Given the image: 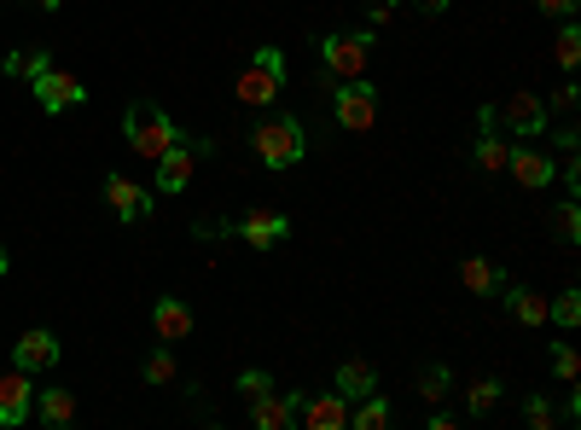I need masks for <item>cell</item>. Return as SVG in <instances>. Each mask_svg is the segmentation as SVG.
Masks as SVG:
<instances>
[{"label":"cell","instance_id":"24","mask_svg":"<svg viewBox=\"0 0 581 430\" xmlns=\"http://www.w3.org/2000/svg\"><path fill=\"white\" fill-rule=\"evenodd\" d=\"M494 395H500V384H494V378H477V384H471V413H489Z\"/></svg>","mask_w":581,"mask_h":430},{"label":"cell","instance_id":"31","mask_svg":"<svg viewBox=\"0 0 581 430\" xmlns=\"http://www.w3.org/2000/svg\"><path fill=\"white\" fill-rule=\"evenodd\" d=\"M238 390H245L250 402H256V395H268L273 384H268V372H245V378H238Z\"/></svg>","mask_w":581,"mask_h":430},{"label":"cell","instance_id":"27","mask_svg":"<svg viewBox=\"0 0 581 430\" xmlns=\"http://www.w3.org/2000/svg\"><path fill=\"white\" fill-rule=\"evenodd\" d=\"M581 59V36H576V24H564V36H558V64H576Z\"/></svg>","mask_w":581,"mask_h":430},{"label":"cell","instance_id":"25","mask_svg":"<svg viewBox=\"0 0 581 430\" xmlns=\"http://www.w3.org/2000/svg\"><path fill=\"white\" fill-rule=\"evenodd\" d=\"M477 163H483V169H500V163H506V146L494 140V134H483V146H477Z\"/></svg>","mask_w":581,"mask_h":430},{"label":"cell","instance_id":"19","mask_svg":"<svg viewBox=\"0 0 581 430\" xmlns=\"http://www.w3.org/2000/svg\"><path fill=\"white\" fill-rule=\"evenodd\" d=\"M349 425H361V430H384V425H390V402H384V395H361V407L349 413Z\"/></svg>","mask_w":581,"mask_h":430},{"label":"cell","instance_id":"11","mask_svg":"<svg viewBox=\"0 0 581 430\" xmlns=\"http://www.w3.org/2000/svg\"><path fill=\"white\" fill-rule=\"evenodd\" d=\"M506 169L518 175V186H546L553 181V158L535 146H518V151H506Z\"/></svg>","mask_w":581,"mask_h":430},{"label":"cell","instance_id":"13","mask_svg":"<svg viewBox=\"0 0 581 430\" xmlns=\"http://www.w3.org/2000/svg\"><path fill=\"white\" fill-rule=\"evenodd\" d=\"M238 233H245L256 250H268V245H280L290 228H285V216H273V210H250L245 221H238Z\"/></svg>","mask_w":581,"mask_h":430},{"label":"cell","instance_id":"32","mask_svg":"<svg viewBox=\"0 0 581 430\" xmlns=\"http://www.w3.org/2000/svg\"><path fill=\"white\" fill-rule=\"evenodd\" d=\"M576 372H581L576 349H558V378H564V384H576Z\"/></svg>","mask_w":581,"mask_h":430},{"label":"cell","instance_id":"6","mask_svg":"<svg viewBox=\"0 0 581 430\" xmlns=\"http://www.w3.org/2000/svg\"><path fill=\"white\" fill-rule=\"evenodd\" d=\"M36 99H41V111H71V106H82V82L71 76V71H47L36 76Z\"/></svg>","mask_w":581,"mask_h":430},{"label":"cell","instance_id":"26","mask_svg":"<svg viewBox=\"0 0 581 430\" xmlns=\"http://www.w3.org/2000/svg\"><path fill=\"white\" fill-rule=\"evenodd\" d=\"M7 71H12V76H41V71H47V59H41V53H36V59H29V53H12V59H7Z\"/></svg>","mask_w":581,"mask_h":430},{"label":"cell","instance_id":"23","mask_svg":"<svg viewBox=\"0 0 581 430\" xmlns=\"http://www.w3.org/2000/svg\"><path fill=\"white\" fill-rule=\"evenodd\" d=\"M546 315H553L558 325H576V320H581V297H576V291H564V297L546 308Z\"/></svg>","mask_w":581,"mask_h":430},{"label":"cell","instance_id":"7","mask_svg":"<svg viewBox=\"0 0 581 430\" xmlns=\"http://www.w3.org/2000/svg\"><path fill=\"white\" fill-rule=\"evenodd\" d=\"M297 425L309 430H344L349 425V395H314V402H297Z\"/></svg>","mask_w":581,"mask_h":430},{"label":"cell","instance_id":"12","mask_svg":"<svg viewBox=\"0 0 581 430\" xmlns=\"http://www.w3.org/2000/svg\"><path fill=\"white\" fill-rule=\"evenodd\" d=\"M151 325H158V337H163V343H181L186 332H193V308L175 303V297H163L158 308H151Z\"/></svg>","mask_w":581,"mask_h":430},{"label":"cell","instance_id":"37","mask_svg":"<svg viewBox=\"0 0 581 430\" xmlns=\"http://www.w3.org/2000/svg\"><path fill=\"white\" fill-rule=\"evenodd\" d=\"M0 273H7V250H0Z\"/></svg>","mask_w":581,"mask_h":430},{"label":"cell","instance_id":"8","mask_svg":"<svg viewBox=\"0 0 581 430\" xmlns=\"http://www.w3.org/2000/svg\"><path fill=\"white\" fill-rule=\"evenodd\" d=\"M29 402H36V390H29V372L12 367L0 378V425H24L29 419Z\"/></svg>","mask_w":581,"mask_h":430},{"label":"cell","instance_id":"30","mask_svg":"<svg viewBox=\"0 0 581 430\" xmlns=\"http://www.w3.org/2000/svg\"><path fill=\"white\" fill-rule=\"evenodd\" d=\"M256 64H262L268 76H280V82H285V59L273 53V47H256Z\"/></svg>","mask_w":581,"mask_h":430},{"label":"cell","instance_id":"29","mask_svg":"<svg viewBox=\"0 0 581 430\" xmlns=\"http://www.w3.org/2000/svg\"><path fill=\"white\" fill-rule=\"evenodd\" d=\"M576 233H581V216H576V204H564V210H558V238H570V245H576Z\"/></svg>","mask_w":581,"mask_h":430},{"label":"cell","instance_id":"28","mask_svg":"<svg viewBox=\"0 0 581 430\" xmlns=\"http://www.w3.org/2000/svg\"><path fill=\"white\" fill-rule=\"evenodd\" d=\"M442 390H448V372H442V367H424V378H419V395H431V402H436Z\"/></svg>","mask_w":581,"mask_h":430},{"label":"cell","instance_id":"3","mask_svg":"<svg viewBox=\"0 0 581 430\" xmlns=\"http://www.w3.org/2000/svg\"><path fill=\"white\" fill-rule=\"evenodd\" d=\"M320 59H326V71L337 82H361L367 76V36H326Z\"/></svg>","mask_w":581,"mask_h":430},{"label":"cell","instance_id":"4","mask_svg":"<svg viewBox=\"0 0 581 430\" xmlns=\"http://www.w3.org/2000/svg\"><path fill=\"white\" fill-rule=\"evenodd\" d=\"M372 116H379V94H372L367 82H344V88H337V123L372 128Z\"/></svg>","mask_w":581,"mask_h":430},{"label":"cell","instance_id":"2","mask_svg":"<svg viewBox=\"0 0 581 430\" xmlns=\"http://www.w3.org/2000/svg\"><path fill=\"white\" fill-rule=\"evenodd\" d=\"M123 134H128L134 158H151V163H158L163 151L181 140V134H175V123H169V116H163L158 106H134V111L123 116Z\"/></svg>","mask_w":581,"mask_h":430},{"label":"cell","instance_id":"1","mask_svg":"<svg viewBox=\"0 0 581 430\" xmlns=\"http://www.w3.org/2000/svg\"><path fill=\"white\" fill-rule=\"evenodd\" d=\"M250 146H256V158H262L268 169H290L302 158V123L297 116H262V123H256V134H250Z\"/></svg>","mask_w":581,"mask_h":430},{"label":"cell","instance_id":"36","mask_svg":"<svg viewBox=\"0 0 581 430\" xmlns=\"http://www.w3.org/2000/svg\"><path fill=\"white\" fill-rule=\"evenodd\" d=\"M24 7H59V0H24Z\"/></svg>","mask_w":581,"mask_h":430},{"label":"cell","instance_id":"16","mask_svg":"<svg viewBox=\"0 0 581 430\" xmlns=\"http://www.w3.org/2000/svg\"><path fill=\"white\" fill-rule=\"evenodd\" d=\"M280 88H285V82L268 76L262 64H250V71L238 76V99H245V106H273V99H280Z\"/></svg>","mask_w":581,"mask_h":430},{"label":"cell","instance_id":"9","mask_svg":"<svg viewBox=\"0 0 581 430\" xmlns=\"http://www.w3.org/2000/svg\"><path fill=\"white\" fill-rule=\"evenodd\" d=\"M193 169H198V158H193V146H169L163 158H158V193H186L193 186Z\"/></svg>","mask_w":581,"mask_h":430},{"label":"cell","instance_id":"14","mask_svg":"<svg viewBox=\"0 0 581 430\" xmlns=\"http://www.w3.org/2000/svg\"><path fill=\"white\" fill-rule=\"evenodd\" d=\"M106 198H111V210L123 216V221H140L151 204H146V193L134 181H123V175H106Z\"/></svg>","mask_w":581,"mask_h":430},{"label":"cell","instance_id":"35","mask_svg":"<svg viewBox=\"0 0 581 430\" xmlns=\"http://www.w3.org/2000/svg\"><path fill=\"white\" fill-rule=\"evenodd\" d=\"M419 7H424V12H431V19H436V12H448V0H419Z\"/></svg>","mask_w":581,"mask_h":430},{"label":"cell","instance_id":"20","mask_svg":"<svg viewBox=\"0 0 581 430\" xmlns=\"http://www.w3.org/2000/svg\"><path fill=\"white\" fill-rule=\"evenodd\" d=\"M41 419H47V425H71V419H76V395H71V390H47V395H41Z\"/></svg>","mask_w":581,"mask_h":430},{"label":"cell","instance_id":"17","mask_svg":"<svg viewBox=\"0 0 581 430\" xmlns=\"http://www.w3.org/2000/svg\"><path fill=\"white\" fill-rule=\"evenodd\" d=\"M372 384H379V378H372L367 360H344V367H337V395H349V402L372 395Z\"/></svg>","mask_w":581,"mask_h":430},{"label":"cell","instance_id":"5","mask_svg":"<svg viewBox=\"0 0 581 430\" xmlns=\"http://www.w3.org/2000/svg\"><path fill=\"white\" fill-rule=\"evenodd\" d=\"M12 367L18 372H47V367H59V337L53 332H24L18 337V349H12Z\"/></svg>","mask_w":581,"mask_h":430},{"label":"cell","instance_id":"15","mask_svg":"<svg viewBox=\"0 0 581 430\" xmlns=\"http://www.w3.org/2000/svg\"><path fill=\"white\" fill-rule=\"evenodd\" d=\"M500 116H506V128H518V134H535V128L546 123V106H541L535 94H511Z\"/></svg>","mask_w":581,"mask_h":430},{"label":"cell","instance_id":"22","mask_svg":"<svg viewBox=\"0 0 581 430\" xmlns=\"http://www.w3.org/2000/svg\"><path fill=\"white\" fill-rule=\"evenodd\" d=\"M146 384H175V355H169V349L146 355Z\"/></svg>","mask_w":581,"mask_h":430},{"label":"cell","instance_id":"21","mask_svg":"<svg viewBox=\"0 0 581 430\" xmlns=\"http://www.w3.org/2000/svg\"><path fill=\"white\" fill-rule=\"evenodd\" d=\"M511 315L523 325H546V297H535V291H511Z\"/></svg>","mask_w":581,"mask_h":430},{"label":"cell","instance_id":"18","mask_svg":"<svg viewBox=\"0 0 581 430\" xmlns=\"http://www.w3.org/2000/svg\"><path fill=\"white\" fill-rule=\"evenodd\" d=\"M459 280H466V291H477V297H494V291H500V273H494L483 256H471V262L459 268Z\"/></svg>","mask_w":581,"mask_h":430},{"label":"cell","instance_id":"33","mask_svg":"<svg viewBox=\"0 0 581 430\" xmlns=\"http://www.w3.org/2000/svg\"><path fill=\"white\" fill-rule=\"evenodd\" d=\"M529 425L546 430V425H553V407H546V402H529Z\"/></svg>","mask_w":581,"mask_h":430},{"label":"cell","instance_id":"10","mask_svg":"<svg viewBox=\"0 0 581 430\" xmlns=\"http://www.w3.org/2000/svg\"><path fill=\"white\" fill-rule=\"evenodd\" d=\"M250 419L256 425H262V430H290V425H297V395H256V402H250Z\"/></svg>","mask_w":581,"mask_h":430},{"label":"cell","instance_id":"34","mask_svg":"<svg viewBox=\"0 0 581 430\" xmlns=\"http://www.w3.org/2000/svg\"><path fill=\"white\" fill-rule=\"evenodd\" d=\"M535 7H541V12H553V19H570L576 0H535Z\"/></svg>","mask_w":581,"mask_h":430}]
</instances>
